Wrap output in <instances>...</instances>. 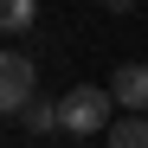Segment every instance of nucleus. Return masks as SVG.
Masks as SVG:
<instances>
[{
	"label": "nucleus",
	"mask_w": 148,
	"mask_h": 148,
	"mask_svg": "<svg viewBox=\"0 0 148 148\" xmlns=\"http://www.w3.org/2000/svg\"><path fill=\"white\" fill-rule=\"evenodd\" d=\"M39 90V64L26 52H0V116H19Z\"/></svg>",
	"instance_id": "nucleus-2"
},
{
	"label": "nucleus",
	"mask_w": 148,
	"mask_h": 148,
	"mask_svg": "<svg viewBox=\"0 0 148 148\" xmlns=\"http://www.w3.org/2000/svg\"><path fill=\"white\" fill-rule=\"evenodd\" d=\"M103 7H110V13H135V0H103Z\"/></svg>",
	"instance_id": "nucleus-7"
},
{
	"label": "nucleus",
	"mask_w": 148,
	"mask_h": 148,
	"mask_svg": "<svg viewBox=\"0 0 148 148\" xmlns=\"http://www.w3.org/2000/svg\"><path fill=\"white\" fill-rule=\"evenodd\" d=\"M19 122H26L32 135H58V103H45V97H32V103L19 110Z\"/></svg>",
	"instance_id": "nucleus-5"
},
{
	"label": "nucleus",
	"mask_w": 148,
	"mask_h": 148,
	"mask_svg": "<svg viewBox=\"0 0 148 148\" xmlns=\"http://www.w3.org/2000/svg\"><path fill=\"white\" fill-rule=\"evenodd\" d=\"M39 19V0H0V32H26Z\"/></svg>",
	"instance_id": "nucleus-6"
},
{
	"label": "nucleus",
	"mask_w": 148,
	"mask_h": 148,
	"mask_svg": "<svg viewBox=\"0 0 148 148\" xmlns=\"http://www.w3.org/2000/svg\"><path fill=\"white\" fill-rule=\"evenodd\" d=\"M103 90H110V103L122 116H148V64H116V77Z\"/></svg>",
	"instance_id": "nucleus-3"
},
{
	"label": "nucleus",
	"mask_w": 148,
	"mask_h": 148,
	"mask_svg": "<svg viewBox=\"0 0 148 148\" xmlns=\"http://www.w3.org/2000/svg\"><path fill=\"white\" fill-rule=\"evenodd\" d=\"M110 148H148V116H116L110 129H103Z\"/></svg>",
	"instance_id": "nucleus-4"
},
{
	"label": "nucleus",
	"mask_w": 148,
	"mask_h": 148,
	"mask_svg": "<svg viewBox=\"0 0 148 148\" xmlns=\"http://www.w3.org/2000/svg\"><path fill=\"white\" fill-rule=\"evenodd\" d=\"M110 122H116V103L103 84H77L58 97V135H103Z\"/></svg>",
	"instance_id": "nucleus-1"
}]
</instances>
